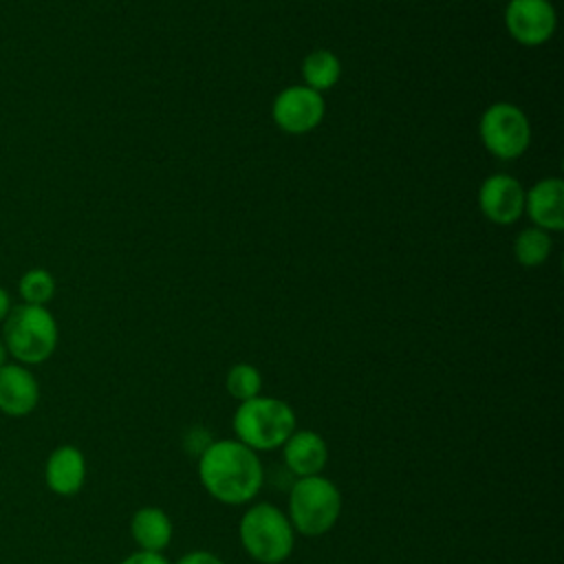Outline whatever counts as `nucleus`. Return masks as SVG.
<instances>
[{
  "label": "nucleus",
  "mask_w": 564,
  "mask_h": 564,
  "mask_svg": "<svg viewBox=\"0 0 564 564\" xmlns=\"http://www.w3.org/2000/svg\"><path fill=\"white\" fill-rule=\"evenodd\" d=\"M130 533L139 551L163 553L174 535V524L161 507H141L132 513Z\"/></svg>",
  "instance_id": "nucleus-14"
},
{
  "label": "nucleus",
  "mask_w": 564,
  "mask_h": 564,
  "mask_svg": "<svg viewBox=\"0 0 564 564\" xmlns=\"http://www.w3.org/2000/svg\"><path fill=\"white\" fill-rule=\"evenodd\" d=\"M478 134L489 154L500 161H513L529 150L531 123L516 104L496 101L480 115Z\"/></svg>",
  "instance_id": "nucleus-6"
},
{
  "label": "nucleus",
  "mask_w": 564,
  "mask_h": 564,
  "mask_svg": "<svg viewBox=\"0 0 564 564\" xmlns=\"http://www.w3.org/2000/svg\"><path fill=\"white\" fill-rule=\"evenodd\" d=\"M289 520L295 533L319 538L328 533L341 516L339 487L326 476L295 478L289 491Z\"/></svg>",
  "instance_id": "nucleus-5"
},
{
  "label": "nucleus",
  "mask_w": 564,
  "mask_h": 564,
  "mask_svg": "<svg viewBox=\"0 0 564 564\" xmlns=\"http://www.w3.org/2000/svg\"><path fill=\"white\" fill-rule=\"evenodd\" d=\"M196 460L200 485L223 505H247L262 489L264 467L258 452L236 438L212 441Z\"/></svg>",
  "instance_id": "nucleus-1"
},
{
  "label": "nucleus",
  "mask_w": 564,
  "mask_h": 564,
  "mask_svg": "<svg viewBox=\"0 0 564 564\" xmlns=\"http://www.w3.org/2000/svg\"><path fill=\"white\" fill-rule=\"evenodd\" d=\"M341 77V62L328 48H315L302 59V79L304 86L324 93L333 88Z\"/></svg>",
  "instance_id": "nucleus-15"
},
{
  "label": "nucleus",
  "mask_w": 564,
  "mask_h": 564,
  "mask_svg": "<svg viewBox=\"0 0 564 564\" xmlns=\"http://www.w3.org/2000/svg\"><path fill=\"white\" fill-rule=\"evenodd\" d=\"M46 487L64 498H70L82 491L86 482V458L75 445L55 447L44 465Z\"/></svg>",
  "instance_id": "nucleus-12"
},
{
  "label": "nucleus",
  "mask_w": 564,
  "mask_h": 564,
  "mask_svg": "<svg viewBox=\"0 0 564 564\" xmlns=\"http://www.w3.org/2000/svg\"><path fill=\"white\" fill-rule=\"evenodd\" d=\"M557 26L551 0H509L505 7V29L522 46L546 44Z\"/></svg>",
  "instance_id": "nucleus-8"
},
{
  "label": "nucleus",
  "mask_w": 564,
  "mask_h": 564,
  "mask_svg": "<svg viewBox=\"0 0 564 564\" xmlns=\"http://www.w3.org/2000/svg\"><path fill=\"white\" fill-rule=\"evenodd\" d=\"M55 289H57L55 278L44 267L26 269L18 280V295H20L22 304L46 306L55 297Z\"/></svg>",
  "instance_id": "nucleus-17"
},
{
  "label": "nucleus",
  "mask_w": 564,
  "mask_h": 564,
  "mask_svg": "<svg viewBox=\"0 0 564 564\" xmlns=\"http://www.w3.org/2000/svg\"><path fill=\"white\" fill-rule=\"evenodd\" d=\"M478 207L489 223L511 225L524 214V187L511 174H491L478 187Z\"/></svg>",
  "instance_id": "nucleus-9"
},
{
  "label": "nucleus",
  "mask_w": 564,
  "mask_h": 564,
  "mask_svg": "<svg viewBox=\"0 0 564 564\" xmlns=\"http://www.w3.org/2000/svg\"><path fill=\"white\" fill-rule=\"evenodd\" d=\"M326 115L322 93L295 84L280 90L271 104V117L275 126L286 134H306L315 130Z\"/></svg>",
  "instance_id": "nucleus-7"
},
{
  "label": "nucleus",
  "mask_w": 564,
  "mask_h": 564,
  "mask_svg": "<svg viewBox=\"0 0 564 564\" xmlns=\"http://www.w3.org/2000/svg\"><path fill=\"white\" fill-rule=\"evenodd\" d=\"M176 564H225V562L212 551H189L183 557H178Z\"/></svg>",
  "instance_id": "nucleus-20"
},
{
  "label": "nucleus",
  "mask_w": 564,
  "mask_h": 564,
  "mask_svg": "<svg viewBox=\"0 0 564 564\" xmlns=\"http://www.w3.org/2000/svg\"><path fill=\"white\" fill-rule=\"evenodd\" d=\"M11 295H9V291L0 284V326H2V322H4V317L9 315V311H11Z\"/></svg>",
  "instance_id": "nucleus-21"
},
{
  "label": "nucleus",
  "mask_w": 564,
  "mask_h": 564,
  "mask_svg": "<svg viewBox=\"0 0 564 564\" xmlns=\"http://www.w3.org/2000/svg\"><path fill=\"white\" fill-rule=\"evenodd\" d=\"M524 214L549 234L564 229V181L557 176L540 178L524 192Z\"/></svg>",
  "instance_id": "nucleus-11"
},
{
  "label": "nucleus",
  "mask_w": 564,
  "mask_h": 564,
  "mask_svg": "<svg viewBox=\"0 0 564 564\" xmlns=\"http://www.w3.org/2000/svg\"><path fill=\"white\" fill-rule=\"evenodd\" d=\"M7 361H9V352H7V346H4V341H2V337H0V368H2Z\"/></svg>",
  "instance_id": "nucleus-22"
},
{
  "label": "nucleus",
  "mask_w": 564,
  "mask_h": 564,
  "mask_svg": "<svg viewBox=\"0 0 564 564\" xmlns=\"http://www.w3.org/2000/svg\"><path fill=\"white\" fill-rule=\"evenodd\" d=\"M2 341L9 357L22 366H37L51 359L59 341V326L46 306H11L2 322Z\"/></svg>",
  "instance_id": "nucleus-2"
},
{
  "label": "nucleus",
  "mask_w": 564,
  "mask_h": 564,
  "mask_svg": "<svg viewBox=\"0 0 564 564\" xmlns=\"http://www.w3.org/2000/svg\"><path fill=\"white\" fill-rule=\"evenodd\" d=\"M119 564H170V560L163 553H152V551H134Z\"/></svg>",
  "instance_id": "nucleus-19"
},
{
  "label": "nucleus",
  "mask_w": 564,
  "mask_h": 564,
  "mask_svg": "<svg viewBox=\"0 0 564 564\" xmlns=\"http://www.w3.org/2000/svg\"><path fill=\"white\" fill-rule=\"evenodd\" d=\"M238 538L245 553L260 564H282L295 546V529L289 516L271 502H258L242 513Z\"/></svg>",
  "instance_id": "nucleus-4"
},
{
  "label": "nucleus",
  "mask_w": 564,
  "mask_h": 564,
  "mask_svg": "<svg viewBox=\"0 0 564 564\" xmlns=\"http://www.w3.org/2000/svg\"><path fill=\"white\" fill-rule=\"evenodd\" d=\"M280 449L286 469L297 478L322 474L328 460L326 441L315 430H295Z\"/></svg>",
  "instance_id": "nucleus-13"
},
{
  "label": "nucleus",
  "mask_w": 564,
  "mask_h": 564,
  "mask_svg": "<svg viewBox=\"0 0 564 564\" xmlns=\"http://www.w3.org/2000/svg\"><path fill=\"white\" fill-rule=\"evenodd\" d=\"M40 403V383L29 366L7 361L0 368V412L7 416H26Z\"/></svg>",
  "instance_id": "nucleus-10"
},
{
  "label": "nucleus",
  "mask_w": 564,
  "mask_h": 564,
  "mask_svg": "<svg viewBox=\"0 0 564 564\" xmlns=\"http://www.w3.org/2000/svg\"><path fill=\"white\" fill-rule=\"evenodd\" d=\"M225 388L229 397H234L238 403L249 401L262 392V375L253 364H247V361L234 364L227 370Z\"/></svg>",
  "instance_id": "nucleus-18"
},
{
  "label": "nucleus",
  "mask_w": 564,
  "mask_h": 564,
  "mask_svg": "<svg viewBox=\"0 0 564 564\" xmlns=\"http://www.w3.org/2000/svg\"><path fill=\"white\" fill-rule=\"evenodd\" d=\"M231 423L236 441L253 452L280 449L284 441L297 430L293 408L286 401L267 394H258L238 403Z\"/></svg>",
  "instance_id": "nucleus-3"
},
{
  "label": "nucleus",
  "mask_w": 564,
  "mask_h": 564,
  "mask_svg": "<svg viewBox=\"0 0 564 564\" xmlns=\"http://www.w3.org/2000/svg\"><path fill=\"white\" fill-rule=\"evenodd\" d=\"M551 249H553L551 234L533 225L522 229L513 240V256L527 269L544 264L551 256Z\"/></svg>",
  "instance_id": "nucleus-16"
}]
</instances>
